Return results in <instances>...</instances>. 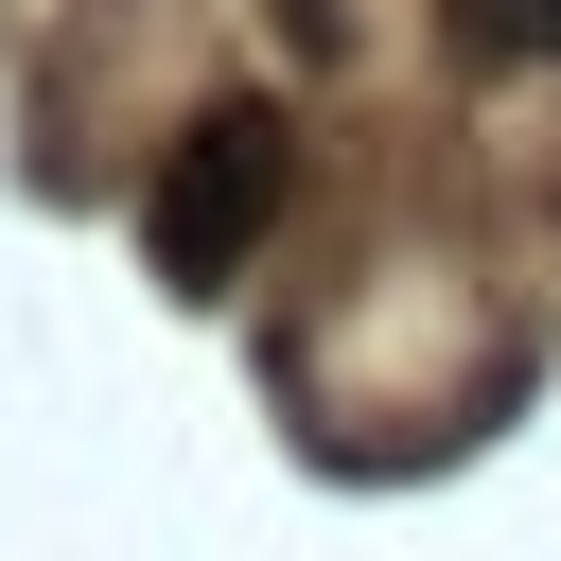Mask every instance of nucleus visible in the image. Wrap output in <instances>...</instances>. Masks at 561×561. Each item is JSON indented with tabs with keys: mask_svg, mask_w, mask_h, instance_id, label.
Here are the masks:
<instances>
[{
	"mask_svg": "<svg viewBox=\"0 0 561 561\" xmlns=\"http://www.w3.org/2000/svg\"><path fill=\"white\" fill-rule=\"evenodd\" d=\"M280 175H298V140H280V105H210V123L175 140V175H158V210H140V245H158V280H228V263L263 245V210H280Z\"/></svg>",
	"mask_w": 561,
	"mask_h": 561,
	"instance_id": "f257e3e1",
	"label": "nucleus"
},
{
	"mask_svg": "<svg viewBox=\"0 0 561 561\" xmlns=\"http://www.w3.org/2000/svg\"><path fill=\"white\" fill-rule=\"evenodd\" d=\"M456 53H473V70H526V53H561V0H456Z\"/></svg>",
	"mask_w": 561,
	"mask_h": 561,
	"instance_id": "f03ea898",
	"label": "nucleus"
}]
</instances>
